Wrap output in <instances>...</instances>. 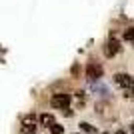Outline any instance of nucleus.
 I'll use <instances>...</instances> for the list:
<instances>
[{
    "instance_id": "obj_7",
    "label": "nucleus",
    "mask_w": 134,
    "mask_h": 134,
    "mask_svg": "<svg viewBox=\"0 0 134 134\" xmlns=\"http://www.w3.org/2000/svg\"><path fill=\"white\" fill-rule=\"evenodd\" d=\"M48 130H50V134H64V126L58 122H54L52 126H48Z\"/></svg>"
},
{
    "instance_id": "obj_5",
    "label": "nucleus",
    "mask_w": 134,
    "mask_h": 134,
    "mask_svg": "<svg viewBox=\"0 0 134 134\" xmlns=\"http://www.w3.org/2000/svg\"><path fill=\"white\" fill-rule=\"evenodd\" d=\"M54 122H56V120H54V116H52V114H48V112L40 114V124H42V126H46V128H48V126H52Z\"/></svg>"
},
{
    "instance_id": "obj_10",
    "label": "nucleus",
    "mask_w": 134,
    "mask_h": 134,
    "mask_svg": "<svg viewBox=\"0 0 134 134\" xmlns=\"http://www.w3.org/2000/svg\"><path fill=\"white\" fill-rule=\"evenodd\" d=\"M114 134H130V132H126V130H116Z\"/></svg>"
},
{
    "instance_id": "obj_2",
    "label": "nucleus",
    "mask_w": 134,
    "mask_h": 134,
    "mask_svg": "<svg viewBox=\"0 0 134 134\" xmlns=\"http://www.w3.org/2000/svg\"><path fill=\"white\" fill-rule=\"evenodd\" d=\"M70 102H72V96H70V94H66V92H58V94H52L50 106L58 108V110H64V108L70 106Z\"/></svg>"
},
{
    "instance_id": "obj_12",
    "label": "nucleus",
    "mask_w": 134,
    "mask_h": 134,
    "mask_svg": "<svg viewBox=\"0 0 134 134\" xmlns=\"http://www.w3.org/2000/svg\"><path fill=\"white\" fill-rule=\"evenodd\" d=\"M76 134H80V132H76Z\"/></svg>"
},
{
    "instance_id": "obj_1",
    "label": "nucleus",
    "mask_w": 134,
    "mask_h": 134,
    "mask_svg": "<svg viewBox=\"0 0 134 134\" xmlns=\"http://www.w3.org/2000/svg\"><path fill=\"white\" fill-rule=\"evenodd\" d=\"M114 84L118 88H122L126 98H134V78L130 74H124V72L114 74Z\"/></svg>"
},
{
    "instance_id": "obj_3",
    "label": "nucleus",
    "mask_w": 134,
    "mask_h": 134,
    "mask_svg": "<svg viewBox=\"0 0 134 134\" xmlns=\"http://www.w3.org/2000/svg\"><path fill=\"white\" fill-rule=\"evenodd\" d=\"M102 74H104V70H102V66L98 64V62H88V66H86V78L88 80H100L102 78Z\"/></svg>"
},
{
    "instance_id": "obj_8",
    "label": "nucleus",
    "mask_w": 134,
    "mask_h": 134,
    "mask_svg": "<svg viewBox=\"0 0 134 134\" xmlns=\"http://www.w3.org/2000/svg\"><path fill=\"white\" fill-rule=\"evenodd\" d=\"M80 130H84V132H88V134H96V128L88 122H80Z\"/></svg>"
},
{
    "instance_id": "obj_11",
    "label": "nucleus",
    "mask_w": 134,
    "mask_h": 134,
    "mask_svg": "<svg viewBox=\"0 0 134 134\" xmlns=\"http://www.w3.org/2000/svg\"><path fill=\"white\" fill-rule=\"evenodd\" d=\"M130 134H134V124H132V126H130Z\"/></svg>"
},
{
    "instance_id": "obj_4",
    "label": "nucleus",
    "mask_w": 134,
    "mask_h": 134,
    "mask_svg": "<svg viewBox=\"0 0 134 134\" xmlns=\"http://www.w3.org/2000/svg\"><path fill=\"white\" fill-rule=\"evenodd\" d=\"M118 52H120V42H118L114 36H110V38L106 40V44H104V54H106V58H112V56H116Z\"/></svg>"
},
{
    "instance_id": "obj_9",
    "label": "nucleus",
    "mask_w": 134,
    "mask_h": 134,
    "mask_svg": "<svg viewBox=\"0 0 134 134\" xmlns=\"http://www.w3.org/2000/svg\"><path fill=\"white\" fill-rule=\"evenodd\" d=\"M124 40H128V42H134V26H130V28H126L124 30Z\"/></svg>"
},
{
    "instance_id": "obj_6",
    "label": "nucleus",
    "mask_w": 134,
    "mask_h": 134,
    "mask_svg": "<svg viewBox=\"0 0 134 134\" xmlns=\"http://www.w3.org/2000/svg\"><path fill=\"white\" fill-rule=\"evenodd\" d=\"M22 126H36V116L34 114H26L22 118Z\"/></svg>"
}]
</instances>
